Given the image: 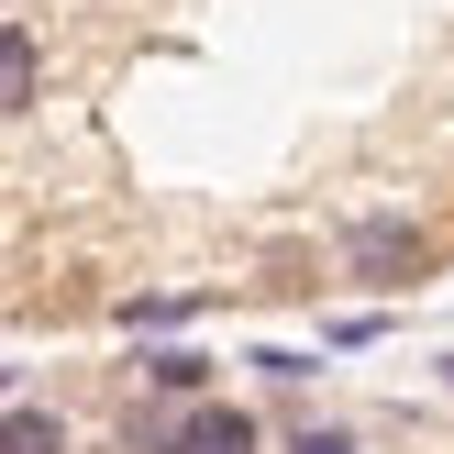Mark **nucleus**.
Listing matches in <instances>:
<instances>
[{
  "mask_svg": "<svg viewBox=\"0 0 454 454\" xmlns=\"http://www.w3.org/2000/svg\"><path fill=\"white\" fill-rule=\"evenodd\" d=\"M0 12H12V0H0Z\"/></svg>",
  "mask_w": 454,
  "mask_h": 454,
  "instance_id": "9",
  "label": "nucleus"
},
{
  "mask_svg": "<svg viewBox=\"0 0 454 454\" xmlns=\"http://www.w3.org/2000/svg\"><path fill=\"white\" fill-rule=\"evenodd\" d=\"M0 454H67V421L34 399H0Z\"/></svg>",
  "mask_w": 454,
  "mask_h": 454,
  "instance_id": "4",
  "label": "nucleus"
},
{
  "mask_svg": "<svg viewBox=\"0 0 454 454\" xmlns=\"http://www.w3.org/2000/svg\"><path fill=\"white\" fill-rule=\"evenodd\" d=\"M34 100H44V44H34V22H0V122Z\"/></svg>",
  "mask_w": 454,
  "mask_h": 454,
  "instance_id": "3",
  "label": "nucleus"
},
{
  "mask_svg": "<svg viewBox=\"0 0 454 454\" xmlns=\"http://www.w3.org/2000/svg\"><path fill=\"white\" fill-rule=\"evenodd\" d=\"M189 310H200V300H122V322H133V333H177Z\"/></svg>",
  "mask_w": 454,
  "mask_h": 454,
  "instance_id": "6",
  "label": "nucleus"
},
{
  "mask_svg": "<svg viewBox=\"0 0 454 454\" xmlns=\"http://www.w3.org/2000/svg\"><path fill=\"white\" fill-rule=\"evenodd\" d=\"M433 255H443V244L421 233L411 211H366V222L344 233V278L377 288V300H388V288H421V278H433Z\"/></svg>",
  "mask_w": 454,
  "mask_h": 454,
  "instance_id": "1",
  "label": "nucleus"
},
{
  "mask_svg": "<svg viewBox=\"0 0 454 454\" xmlns=\"http://www.w3.org/2000/svg\"><path fill=\"white\" fill-rule=\"evenodd\" d=\"M155 454H266V421L233 411V399H189V411L167 421V443Z\"/></svg>",
  "mask_w": 454,
  "mask_h": 454,
  "instance_id": "2",
  "label": "nucleus"
},
{
  "mask_svg": "<svg viewBox=\"0 0 454 454\" xmlns=\"http://www.w3.org/2000/svg\"><path fill=\"white\" fill-rule=\"evenodd\" d=\"M145 388H155V399H200V388H211V355L155 344V355H145Z\"/></svg>",
  "mask_w": 454,
  "mask_h": 454,
  "instance_id": "5",
  "label": "nucleus"
},
{
  "mask_svg": "<svg viewBox=\"0 0 454 454\" xmlns=\"http://www.w3.org/2000/svg\"><path fill=\"white\" fill-rule=\"evenodd\" d=\"M443 388H454V355H443Z\"/></svg>",
  "mask_w": 454,
  "mask_h": 454,
  "instance_id": "8",
  "label": "nucleus"
},
{
  "mask_svg": "<svg viewBox=\"0 0 454 454\" xmlns=\"http://www.w3.org/2000/svg\"><path fill=\"white\" fill-rule=\"evenodd\" d=\"M288 454H366L355 433H333V421H310V433H288Z\"/></svg>",
  "mask_w": 454,
  "mask_h": 454,
  "instance_id": "7",
  "label": "nucleus"
}]
</instances>
